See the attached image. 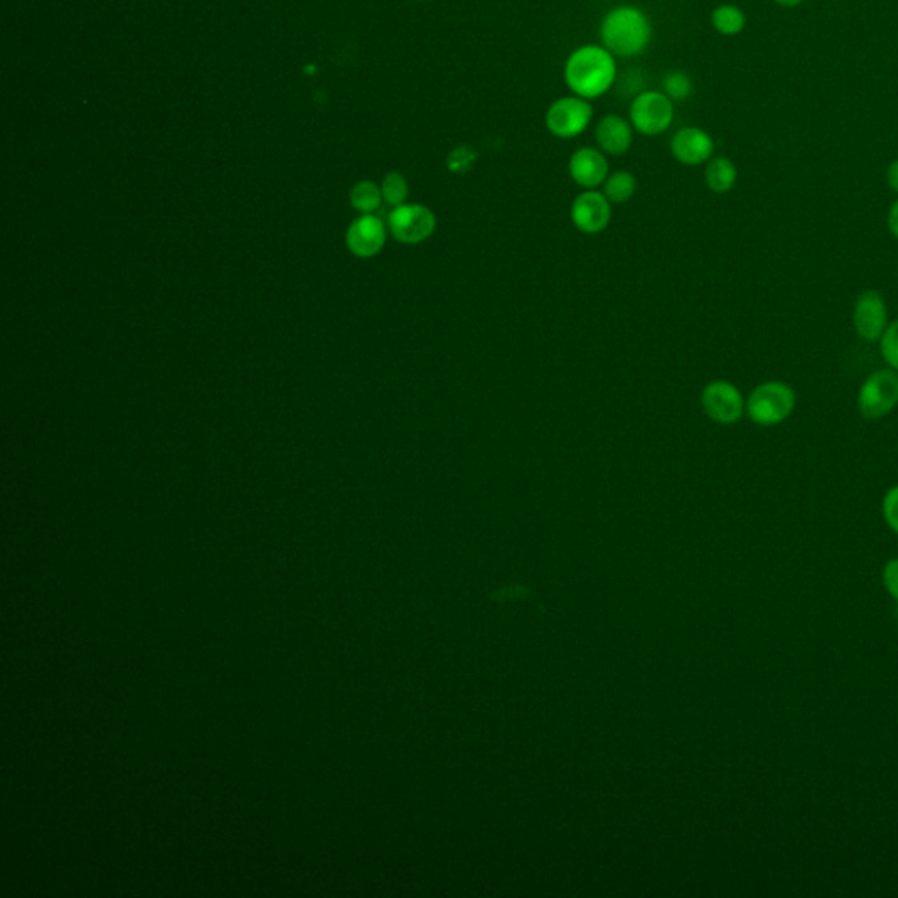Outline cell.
<instances>
[{
  "instance_id": "6da1fadb",
  "label": "cell",
  "mask_w": 898,
  "mask_h": 898,
  "mask_svg": "<svg viewBox=\"0 0 898 898\" xmlns=\"http://www.w3.org/2000/svg\"><path fill=\"white\" fill-rule=\"evenodd\" d=\"M618 67L611 51L597 44H586L572 51L564 67L565 85L574 95L586 100L606 95L616 81Z\"/></svg>"
},
{
  "instance_id": "7a4b0ae2",
  "label": "cell",
  "mask_w": 898,
  "mask_h": 898,
  "mask_svg": "<svg viewBox=\"0 0 898 898\" xmlns=\"http://www.w3.org/2000/svg\"><path fill=\"white\" fill-rule=\"evenodd\" d=\"M653 27L648 15L634 6L614 8L600 23V41L614 57L632 58L648 48Z\"/></svg>"
},
{
  "instance_id": "3957f363",
  "label": "cell",
  "mask_w": 898,
  "mask_h": 898,
  "mask_svg": "<svg viewBox=\"0 0 898 898\" xmlns=\"http://www.w3.org/2000/svg\"><path fill=\"white\" fill-rule=\"evenodd\" d=\"M797 404V395L793 388L781 381H767L755 390L746 400V413L749 420L760 427L779 425L792 416Z\"/></svg>"
},
{
  "instance_id": "277c9868",
  "label": "cell",
  "mask_w": 898,
  "mask_h": 898,
  "mask_svg": "<svg viewBox=\"0 0 898 898\" xmlns=\"http://www.w3.org/2000/svg\"><path fill=\"white\" fill-rule=\"evenodd\" d=\"M628 120L642 136H660L674 122V102L663 92L646 90L632 100Z\"/></svg>"
},
{
  "instance_id": "5b68a950",
  "label": "cell",
  "mask_w": 898,
  "mask_h": 898,
  "mask_svg": "<svg viewBox=\"0 0 898 898\" xmlns=\"http://www.w3.org/2000/svg\"><path fill=\"white\" fill-rule=\"evenodd\" d=\"M898 406V371L883 369L870 374L858 393V411L865 420L884 418Z\"/></svg>"
},
{
  "instance_id": "8992f818",
  "label": "cell",
  "mask_w": 898,
  "mask_h": 898,
  "mask_svg": "<svg viewBox=\"0 0 898 898\" xmlns=\"http://www.w3.org/2000/svg\"><path fill=\"white\" fill-rule=\"evenodd\" d=\"M593 120L590 100L569 95L555 100L546 111V129L558 139H572L585 132Z\"/></svg>"
},
{
  "instance_id": "52a82bcc",
  "label": "cell",
  "mask_w": 898,
  "mask_h": 898,
  "mask_svg": "<svg viewBox=\"0 0 898 898\" xmlns=\"http://www.w3.org/2000/svg\"><path fill=\"white\" fill-rule=\"evenodd\" d=\"M437 227L434 211L421 204H404L395 207L388 216V229L402 244H420L432 236Z\"/></svg>"
},
{
  "instance_id": "ba28073f",
  "label": "cell",
  "mask_w": 898,
  "mask_h": 898,
  "mask_svg": "<svg viewBox=\"0 0 898 898\" xmlns=\"http://www.w3.org/2000/svg\"><path fill=\"white\" fill-rule=\"evenodd\" d=\"M702 407L711 420L720 425H732L741 420L746 402L737 386L730 381H711L702 392Z\"/></svg>"
},
{
  "instance_id": "9c48e42d",
  "label": "cell",
  "mask_w": 898,
  "mask_h": 898,
  "mask_svg": "<svg viewBox=\"0 0 898 898\" xmlns=\"http://www.w3.org/2000/svg\"><path fill=\"white\" fill-rule=\"evenodd\" d=\"M571 220L574 227L583 234L588 236L600 234L611 223V202L604 193L597 190L579 193L572 202Z\"/></svg>"
},
{
  "instance_id": "30bf717a",
  "label": "cell",
  "mask_w": 898,
  "mask_h": 898,
  "mask_svg": "<svg viewBox=\"0 0 898 898\" xmlns=\"http://www.w3.org/2000/svg\"><path fill=\"white\" fill-rule=\"evenodd\" d=\"M853 325L856 334L865 341H879L888 327V307L883 295L876 290H865L858 295L853 309Z\"/></svg>"
},
{
  "instance_id": "8fae6325",
  "label": "cell",
  "mask_w": 898,
  "mask_h": 898,
  "mask_svg": "<svg viewBox=\"0 0 898 898\" xmlns=\"http://www.w3.org/2000/svg\"><path fill=\"white\" fill-rule=\"evenodd\" d=\"M713 137L699 127L679 129L670 139V153L683 165H700L713 157Z\"/></svg>"
},
{
  "instance_id": "7c38bea8",
  "label": "cell",
  "mask_w": 898,
  "mask_h": 898,
  "mask_svg": "<svg viewBox=\"0 0 898 898\" xmlns=\"http://www.w3.org/2000/svg\"><path fill=\"white\" fill-rule=\"evenodd\" d=\"M386 243L385 223L372 216L364 214L362 218L353 221L348 234L346 244L353 255L360 258H371L383 250Z\"/></svg>"
},
{
  "instance_id": "4fadbf2b",
  "label": "cell",
  "mask_w": 898,
  "mask_h": 898,
  "mask_svg": "<svg viewBox=\"0 0 898 898\" xmlns=\"http://www.w3.org/2000/svg\"><path fill=\"white\" fill-rule=\"evenodd\" d=\"M569 174L576 185L586 188V190H593L597 186L604 185L609 176V162H607L606 153L590 148V146L579 148L574 151L571 162H569Z\"/></svg>"
},
{
  "instance_id": "5bb4252c",
  "label": "cell",
  "mask_w": 898,
  "mask_h": 898,
  "mask_svg": "<svg viewBox=\"0 0 898 898\" xmlns=\"http://www.w3.org/2000/svg\"><path fill=\"white\" fill-rule=\"evenodd\" d=\"M595 139L600 151L613 157L625 155L634 143V127L627 118L620 115H607L597 123Z\"/></svg>"
},
{
  "instance_id": "9a60e30c",
  "label": "cell",
  "mask_w": 898,
  "mask_h": 898,
  "mask_svg": "<svg viewBox=\"0 0 898 898\" xmlns=\"http://www.w3.org/2000/svg\"><path fill=\"white\" fill-rule=\"evenodd\" d=\"M737 181V169L728 158H714L706 167V185L714 193H727Z\"/></svg>"
},
{
  "instance_id": "2e32d148",
  "label": "cell",
  "mask_w": 898,
  "mask_h": 898,
  "mask_svg": "<svg viewBox=\"0 0 898 898\" xmlns=\"http://www.w3.org/2000/svg\"><path fill=\"white\" fill-rule=\"evenodd\" d=\"M637 190V179L628 171H616L609 174L604 183V195L613 204H625L632 199Z\"/></svg>"
},
{
  "instance_id": "e0dca14e",
  "label": "cell",
  "mask_w": 898,
  "mask_h": 898,
  "mask_svg": "<svg viewBox=\"0 0 898 898\" xmlns=\"http://www.w3.org/2000/svg\"><path fill=\"white\" fill-rule=\"evenodd\" d=\"M711 23H713L714 30L723 36H737L746 27V16L737 6L725 4V6L714 9Z\"/></svg>"
},
{
  "instance_id": "ac0fdd59",
  "label": "cell",
  "mask_w": 898,
  "mask_h": 898,
  "mask_svg": "<svg viewBox=\"0 0 898 898\" xmlns=\"http://www.w3.org/2000/svg\"><path fill=\"white\" fill-rule=\"evenodd\" d=\"M351 206L357 211L364 214H371L376 211L381 202H383V192L376 183L372 181H360L358 185L353 186L350 193Z\"/></svg>"
},
{
  "instance_id": "d6986e66",
  "label": "cell",
  "mask_w": 898,
  "mask_h": 898,
  "mask_svg": "<svg viewBox=\"0 0 898 898\" xmlns=\"http://www.w3.org/2000/svg\"><path fill=\"white\" fill-rule=\"evenodd\" d=\"M662 92L672 102H683L692 97L693 81L685 71H670L662 79Z\"/></svg>"
},
{
  "instance_id": "ffe728a7",
  "label": "cell",
  "mask_w": 898,
  "mask_h": 898,
  "mask_svg": "<svg viewBox=\"0 0 898 898\" xmlns=\"http://www.w3.org/2000/svg\"><path fill=\"white\" fill-rule=\"evenodd\" d=\"M383 192V200L392 207L404 206L406 204L407 195H409V185L406 178L399 172H390L386 174L381 185Z\"/></svg>"
},
{
  "instance_id": "44dd1931",
  "label": "cell",
  "mask_w": 898,
  "mask_h": 898,
  "mask_svg": "<svg viewBox=\"0 0 898 898\" xmlns=\"http://www.w3.org/2000/svg\"><path fill=\"white\" fill-rule=\"evenodd\" d=\"M476 160H478V153L472 150L471 146L460 144L457 148L449 151L446 167L451 174H465V172L471 171Z\"/></svg>"
},
{
  "instance_id": "7402d4cb",
  "label": "cell",
  "mask_w": 898,
  "mask_h": 898,
  "mask_svg": "<svg viewBox=\"0 0 898 898\" xmlns=\"http://www.w3.org/2000/svg\"><path fill=\"white\" fill-rule=\"evenodd\" d=\"M881 341V353L891 369L898 371V320L890 323L884 330Z\"/></svg>"
},
{
  "instance_id": "603a6c76",
  "label": "cell",
  "mask_w": 898,
  "mask_h": 898,
  "mask_svg": "<svg viewBox=\"0 0 898 898\" xmlns=\"http://www.w3.org/2000/svg\"><path fill=\"white\" fill-rule=\"evenodd\" d=\"M883 514L891 530L898 534V485L893 486L890 492L884 495Z\"/></svg>"
},
{
  "instance_id": "cb8c5ba5",
  "label": "cell",
  "mask_w": 898,
  "mask_h": 898,
  "mask_svg": "<svg viewBox=\"0 0 898 898\" xmlns=\"http://www.w3.org/2000/svg\"><path fill=\"white\" fill-rule=\"evenodd\" d=\"M884 585L888 588V592L898 600V558L891 560L890 564L884 567Z\"/></svg>"
},
{
  "instance_id": "d4e9b609",
  "label": "cell",
  "mask_w": 898,
  "mask_h": 898,
  "mask_svg": "<svg viewBox=\"0 0 898 898\" xmlns=\"http://www.w3.org/2000/svg\"><path fill=\"white\" fill-rule=\"evenodd\" d=\"M888 227L893 237L898 239V199L893 202L890 213H888Z\"/></svg>"
},
{
  "instance_id": "484cf974",
  "label": "cell",
  "mask_w": 898,
  "mask_h": 898,
  "mask_svg": "<svg viewBox=\"0 0 898 898\" xmlns=\"http://www.w3.org/2000/svg\"><path fill=\"white\" fill-rule=\"evenodd\" d=\"M888 185L891 186L893 192L898 193V160L891 162L890 167H888Z\"/></svg>"
},
{
  "instance_id": "4316f807",
  "label": "cell",
  "mask_w": 898,
  "mask_h": 898,
  "mask_svg": "<svg viewBox=\"0 0 898 898\" xmlns=\"http://www.w3.org/2000/svg\"><path fill=\"white\" fill-rule=\"evenodd\" d=\"M774 2L783 8H797L804 0H774Z\"/></svg>"
}]
</instances>
